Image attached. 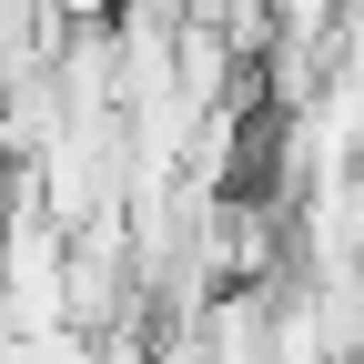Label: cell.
I'll use <instances>...</instances> for the list:
<instances>
[{
  "mask_svg": "<svg viewBox=\"0 0 364 364\" xmlns=\"http://www.w3.org/2000/svg\"><path fill=\"white\" fill-rule=\"evenodd\" d=\"M0 364H112V344H81V324H41V334H0Z\"/></svg>",
  "mask_w": 364,
  "mask_h": 364,
  "instance_id": "6da1fadb",
  "label": "cell"
}]
</instances>
